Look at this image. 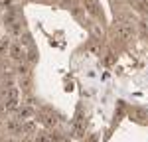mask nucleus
Here are the masks:
<instances>
[{
  "mask_svg": "<svg viewBox=\"0 0 148 142\" xmlns=\"http://www.w3.org/2000/svg\"><path fill=\"white\" fill-rule=\"evenodd\" d=\"M130 32H132V30H130V26H128V24L119 26V34L123 36V38H128V36H130Z\"/></svg>",
  "mask_w": 148,
  "mask_h": 142,
  "instance_id": "obj_1",
  "label": "nucleus"
},
{
  "mask_svg": "<svg viewBox=\"0 0 148 142\" xmlns=\"http://www.w3.org/2000/svg\"><path fill=\"white\" fill-rule=\"evenodd\" d=\"M22 55H24V53H22V49H20V47H16V46L12 47V57L20 59V57H22Z\"/></svg>",
  "mask_w": 148,
  "mask_h": 142,
  "instance_id": "obj_2",
  "label": "nucleus"
}]
</instances>
